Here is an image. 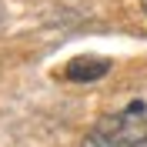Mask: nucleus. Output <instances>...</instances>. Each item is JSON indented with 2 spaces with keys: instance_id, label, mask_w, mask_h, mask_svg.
<instances>
[{
  "instance_id": "nucleus-1",
  "label": "nucleus",
  "mask_w": 147,
  "mask_h": 147,
  "mask_svg": "<svg viewBox=\"0 0 147 147\" xmlns=\"http://www.w3.org/2000/svg\"><path fill=\"white\" fill-rule=\"evenodd\" d=\"M147 144V104L134 100L124 110L97 120L90 134L84 137V147H137Z\"/></svg>"
},
{
  "instance_id": "nucleus-2",
  "label": "nucleus",
  "mask_w": 147,
  "mask_h": 147,
  "mask_svg": "<svg viewBox=\"0 0 147 147\" xmlns=\"http://www.w3.org/2000/svg\"><path fill=\"white\" fill-rule=\"evenodd\" d=\"M110 60L107 57H74L64 64V80H74V84H90V80H100L110 74Z\"/></svg>"
},
{
  "instance_id": "nucleus-3",
  "label": "nucleus",
  "mask_w": 147,
  "mask_h": 147,
  "mask_svg": "<svg viewBox=\"0 0 147 147\" xmlns=\"http://www.w3.org/2000/svg\"><path fill=\"white\" fill-rule=\"evenodd\" d=\"M144 13H147V0H144Z\"/></svg>"
}]
</instances>
